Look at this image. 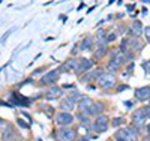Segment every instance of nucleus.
Here are the masks:
<instances>
[{"mask_svg":"<svg viewBox=\"0 0 150 141\" xmlns=\"http://www.w3.org/2000/svg\"><path fill=\"white\" fill-rule=\"evenodd\" d=\"M92 107H93V102L90 98H83L78 104V110L84 116H92Z\"/></svg>","mask_w":150,"mask_h":141,"instance_id":"obj_1","label":"nucleus"},{"mask_svg":"<svg viewBox=\"0 0 150 141\" xmlns=\"http://www.w3.org/2000/svg\"><path fill=\"white\" fill-rule=\"evenodd\" d=\"M57 135H59V138L62 141H72L75 138V135H77V132H75L74 129H71V128H65L63 126V128H60V129H59Z\"/></svg>","mask_w":150,"mask_h":141,"instance_id":"obj_2","label":"nucleus"},{"mask_svg":"<svg viewBox=\"0 0 150 141\" xmlns=\"http://www.w3.org/2000/svg\"><path fill=\"white\" fill-rule=\"evenodd\" d=\"M98 83H99V86L104 87V89H110V87L114 86L116 78H114L111 74H102V75L98 78Z\"/></svg>","mask_w":150,"mask_h":141,"instance_id":"obj_3","label":"nucleus"},{"mask_svg":"<svg viewBox=\"0 0 150 141\" xmlns=\"http://www.w3.org/2000/svg\"><path fill=\"white\" fill-rule=\"evenodd\" d=\"M108 129V117L107 116H98L95 120V131L98 132H105Z\"/></svg>","mask_w":150,"mask_h":141,"instance_id":"obj_4","label":"nucleus"},{"mask_svg":"<svg viewBox=\"0 0 150 141\" xmlns=\"http://www.w3.org/2000/svg\"><path fill=\"white\" fill-rule=\"evenodd\" d=\"M123 62H125V54H123V53H116L114 56H112L111 62H110L108 69H110V71H116V69H119V66L122 65Z\"/></svg>","mask_w":150,"mask_h":141,"instance_id":"obj_5","label":"nucleus"},{"mask_svg":"<svg viewBox=\"0 0 150 141\" xmlns=\"http://www.w3.org/2000/svg\"><path fill=\"white\" fill-rule=\"evenodd\" d=\"M56 120H57V123L59 125H63V126H66V125H71L72 122H74V117L71 116L69 113H60V114H57V117H56Z\"/></svg>","mask_w":150,"mask_h":141,"instance_id":"obj_6","label":"nucleus"},{"mask_svg":"<svg viewBox=\"0 0 150 141\" xmlns=\"http://www.w3.org/2000/svg\"><path fill=\"white\" fill-rule=\"evenodd\" d=\"M17 134L14 132L11 126H5V129L2 131V141H15Z\"/></svg>","mask_w":150,"mask_h":141,"instance_id":"obj_7","label":"nucleus"},{"mask_svg":"<svg viewBox=\"0 0 150 141\" xmlns=\"http://www.w3.org/2000/svg\"><path fill=\"white\" fill-rule=\"evenodd\" d=\"M135 96L140 101L149 99L150 98V87H141V89H138V90H135Z\"/></svg>","mask_w":150,"mask_h":141,"instance_id":"obj_8","label":"nucleus"},{"mask_svg":"<svg viewBox=\"0 0 150 141\" xmlns=\"http://www.w3.org/2000/svg\"><path fill=\"white\" fill-rule=\"evenodd\" d=\"M59 80V72L57 71H51V72H48L44 78H42V83L44 84H53Z\"/></svg>","mask_w":150,"mask_h":141,"instance_id":"obj_9","label":"nucleus"},{"mask_svg":"<svg viewBox=\"0 0 150 141\" xmlns=\"http://www.w3.org/2000/svg\"><path fill=\"white\" fill-rule=\"evenodd\" d=\"M62 89H59V87H51L50 90L47 92V99H57V98H60L62 96Z\"/></svg>","mask_w":150,"mask_h":141,"instance_id":"obj_10","label":"nucleus"},{"mask_svg":"<svg viewBox=\"0 0 150 141\" xmlns=\"http://www.w3.org/2000/svg\"><path fill=\"white\" fill-rule=\"evenodd\" d=\"M78 68H80V62L68 60V62L65 63V69H66V71H77V72H78Z\"/></svg>","mask_w":150,"mask_h":141,"instance_id":"obj_11","label":"nucleus"},{"mask_svg":"<svg viewBox=\"0 0 150 141\" xmlns=\"http://www.w3.org/2000/svg\"><path fill=\"white\" fill-rule=\"evenodd\" d=\"M138 138V134L134 128H126V141H137Z\"/></svg>","mask_w":150,"mask_h":141,"instance_id":"obj_12","label":"nucleus"},{"mask_svg":"<svg viewBox=\"0 0 150 141\" xmlns=\"http://www.w3.org/2000/svg\"><path fill=\"white\" fill-rule=\"evenodd\" d=\"M92 60H87V59H81L80 60V68H78V72L80 71H87V69H90L92 68Z\"/></svg>","mask_w":150,"mask_h":141,"instance_id":"obj_13","label":"nucleus"},{"mask_svg":"<svg viewBox=\"0 0 150 141\" xmlns=\"http://www.w3.org/2000/svg\"><path fill=\"white\" fill-rule=\"evenodd\" d=\"M143 27H141V23L140 21H134V24H132V27H131V32H132V35H135V36H140L141 35V30Z\"/></svg>","mask_w":150,"mask_h":141,"instance_id":"obj_14","label":"nucleus"},{"mask_svg":"<svg viewBox=\"0 0 150 141\" xmlns=\"http://www.w3.org/2000/svg\"><path fill=\"white\" fill-rule=\"evenodd\" d=\"M60 107H62V110H66V111H71L72 108H74V102L69 99V98H66V99H63L60 102Z\"/></svg>","mask_w":150,"mask_h":141,"instance_id":"obj_15","label":"nucleus"},{"mask_svg":"<svg viewBox=\"0 0 150 141\" xmlns=\"http://www.w3.org/2000/svg\"><path fill=\"white\" fill-rule=\"evenodd\" d=\"M101 75H102L101 71H95V72H92V74H89V75H86L84 78H83V81H84V83H89V81L95 80V77H98V78H99Z\"/></svg>","mask_w":150,"mask_h":141,"instance_id":"obj_16","label":"nucleus"},{"mask_svg":"<svg viewBox=\"0 0 150 141\" xmlns=\"http://www.w3.org/2000/svg\"><path fill=\"white\" fill-rule=\"evenodd\" d=\"M146 110H138V111H135L134 114V122H141L144 117H146Z\"/></svg>","mask_w":150,"mask_h":141,"instance_id":"obj_17","label":"nucleus"},{"mask_svg":"<svg viewBox=\"0 0 150 141\" xmlns=\"http://www.w3.org/2000/svg\"><path fill=\"white\" fill-rule=\"evenodd\" d=\"M104 110V105L99 104V102H93V107H92V114H101V111Z\"/></svg>","mask_w":150,"mask_h":141,"instance_id":"obj_18","label":"nucleus"},{"mask_svg":"<svg viewBox=\"0 0 150 141\" xmlns=\"http://www.w3.org/2000/svg\"><path fill=\"white\" fill-rule=\"evenodd\" d=\"M116 141H126V129H120L116 134Z\"/></svg>","mask_w":150,"mask_h":141,"instance_id":"obj_19","label":"nucleus"},{"mask_svg":"<svg viewBox=\"0 0 150 141\" xmlns=\"http://www.w3.org/2000/svg\"><path fill=\"white\" fill-rule=\"evenodd\" d=\"M105 51H107V50H105V45H101V47H99V48L96 50V53H95V56H96V57L99 59V57H102V56L105 54Z\"/></svg>","mask_w":150,"mask_h":141,"instance_id":"obj_20","label":"nucleus"},{"mask_svg":"<svg viewBox=\"0 0 150 141\" xmlns=\"http://www.w3.org/2000/svg\"><path fill=\"white\" fill-rule=\"evenodd\" d=\"M92 47V39H90V38H87V39L81 44V50H89Z\"/></svg>","mask_w":150,"mask_h":141,"instance_id":"obj_21","label":"nucleus"},{"mask_svg":"<svg viewBox=\"0 0 150 141\" xmlns=\"http://www.w3.org/2000/svg\"><path fill=\"white\" fill-rule=\"evenodd\" d=\"M17 98H18V101H20L21 105H29V99H27V98H24V96H21V95H17Z\"/></svg>","mask_w":150,"mask_h":141,"instance_id":"obj_22","label":"nucleus"},{"mask_svg":"<svg viewBox=\"0 0 150 141\" xmlns=\"http://www.w3.org/2000/svg\"><path fill=\"white\" fill-rule=\"evenodd\" d=\"M69 99H71L72 102H75V101H77V99H83V98L80 96V93H77V92H74V93H71V95H69Z\"/></svg>","mask_w":150,"mask_h":141,"instance_id":"obj_23","label":"nucleus"},{"mask_svg":"<svg viewBox=\"0 0 150 141\" xmlns=\"http://www.w3.org/2000/svg\"><path fill=\"white\" fill-rule=\"evenodd\" d=\"M122 123H123V119H122V117L112 119V122H111V125H112V126H119V125H122Z\"/></svg>","mask_w":150,"mask_h":141,"instance_id":"obj_24","label":"nucleus"},{"mask_svg":"<svg viewBox=\"0 0 150 141\" xmlns=\"http://www.w3.org/2000/svg\"><path fill=\"white\" fill-rule=\"evenodd\" d=\"M114 38H116V35H114V33H108V35H107V38H105V42H111V41H114Z\"/></svg>","mask_w":150,"mask_h":141,"instance_id":"obj_25","label":"nucleus"},{"mask_svg":"<svg viewBox=\"0 0 150 141\" xmlns=\"http://www.w3.org/2000/svg\"><path fill=\"white\" fill-rule=\"evenodd\" d=\"M17 123H18V125H20L21 128H29V125H27L26 122H24L23 119H18V120H17Z\"/></svg>","mask_w":150,"mask_h":141,"instance_id":"obj_26","label":"nucleus"},{"mask_svg":"<svg viewBox=\"0 0 150 141\" xmlns=\"http://www.w3.org/2000/svg\"><path fill=\"white\" fill-rule=\"evenodd\" d=\"M144 35H146L147 39H150V27H146L144 29Z\"/></svg>","mask_w":150,"mask_h":141,"instance_id":"obj_27","label":"nucleus"},{"mask_svg":"<svg viewBox=\"0 0 150 141\" xmlns=\"http://www.w3.org/2000/svg\"><path fill=\"white\" fill-rule=\"evenodd\" d=\"M143 66H144V69H146V71H149V72H150V62H146Z\"/></svg>","mask_w":150,"mask_h":141,"instance_id":"obj_28","label":"nucleus"},{"mask_svg":"<svg viewBox=\"0 0 150 141\" xmlns=\"http://www.w3.org/2000/svg\"><path fill=\"white\" fill-rule=\"evenodd\" d=\"M144 110H146V116H147V117H150V105H149V107H146Z\"/></svg>","mask_w":150,"mask_h":141,"instance_id":"obj_29","label":"nucleus"},{"mask_svg":"<svg viewBox=\"0 0 150 141\" xmlns=\"http://www.w3.org/2000/svg\"><path fill=\"white\" fill-rule=\"evenodd\" d=\"M147 134H149V135H150V125H149V126H147Z\"/></svg>","mask_w":150,"mask_h":141,"instance_id":"obj_30","label":"nucleus"}]
</instances>
